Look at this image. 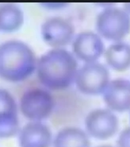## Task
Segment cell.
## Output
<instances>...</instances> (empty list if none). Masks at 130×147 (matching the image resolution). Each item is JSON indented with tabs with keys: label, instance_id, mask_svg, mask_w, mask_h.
<instances>
[{
	"label": "cell",
	"instance_id": "6",
	"mask_svg": "<svg viewBox=\"0 0 130 147\" xmlns=\"http://www.w3.org/2000/svg\"><path fill=\"white\" fill-rule=\"evenodd\" d=\"M43 40L53 49L68 45L74 38L75 28L72 22L61 17H51L41 25Z\"/></svg>",
	"mask_w": 130,
	"mask_h": 147
},
{
	"label": "cell",
	"instance_id": "11",
	"mask_svg": "<svg viewBox=\"0 0 130 147\" xmlns=\"http://www.w3.org/2000/svg\"><path fill=\"white\" fill-rule=\"evenodd\" d=\"M18 139L21 147H49L52 132L41 122L32 121L21 129Z\"/></svg>",
	"mask_w": 130,
	"mask_h": 147
},
{
	"label": "cell",
	"instance_id": "2",
	"mask_svg": "<svg viewBox=\"0 0 130 147\" xmlns=\"http://www.w3.org/2000/svg\"><path fill=\"white\" fill-rule=\"evenodd\" d=\"M33 49L19 40L0 44V77L10 82H21L30 76L37 68Z\"/></svg>",
	"mask_w": 130,
	"mask_h": 147
},
{
	"label": "cell",
	"instance_id": "12",
	"mask_svg": "<svg viewBox=\"0 0 130 147\" xmlns=\"http://www.w3.org/2000/svg\"><path fill=\"white\" fill-rule=\"evenodd\" d=\"M24 13L14 3L0 5V31L10 33L17 30L24 23Z\"/></svg>",
	"mask_w": 130,
	"mask_h": 147
},
{
	"label": "cell",
	"instance_id": "15",
	"mask_svg": "<svg viewBox=\"0 0 130 147\" xmlns=\"http://www.w3.org/2000/svg\"><path fill=\"white\" fill-rule=\"evenodd\" d=\"M117 143L118 147H130V127H127L121 131Z\"/></svg>",
	"mask_w": 130,
	"mask_h": 147
},
{
	"label": "cell",
	"instance_id": "10",
	"mask_svg": "<svg viewBox=\"0 0 130 147\" xmlns=\"http://www.w3.org/2000/svg\"><path fill=\"white\" fill-rule=\"evenodd\" d=\"M103 99L110 109L122 112L130 109V80L123 78L113 80L103 91Z\"/></svg>",
	"mask_w": 130,
	"mask_h": 147
},
{
	"label": "cell",
	"instance_id": "9",
	"mask_svg": "<svg viewBox=\"0 0 130 147\" xmlns=\"http://www.w3.org/2000/svg\"><path fill=\"white\" fill-rule=\"evenodd\" d=\"M17 105L7 90L0 88V138L15 135L19 130Z\"/></svg>",
	"mask_w": 130,
	"mask_h": 147
},
{
	"label": "cell",
	"instance_id": "3",
	"mask_svg": "<svg viewBox=\"0 0 130 147\" xmlns=\"http://www.w3.org/2000/svg\"><path fill=\"white\" fill-rule=\"evenodd\" d=\"M97 31L103 38L121 41L130 31V14L123 9L107 7L96 19Z\"/></svg>",
	"mask_w": 130,
	"mask_h": 147
},
{
	"label": "cell",
	"instance_id": "17",
	"mask_svg": "<svg viewBox=\"0 0 130 147\" xmlns=\"http://www.w3.org/2000/svg\"><path fill=\"white\" fill-rule=\"evenodd\" d=\"M97 147H113L112 146H110V145H103V146H99Z\"/></svg>",
	"mask_w": 130,
	"mask_h": 147
},
{
	"label": "cell",
	"instance_id": "7",
	"mask_svg": "<svg viewBox=\"0 0 130 147\" xmlns=\"http://www.w3.org/2000/svg\"><path fill=\"white\" fill-rule=\"evenodd\" d=\"M85 126L87 133L98 139H107L118 130V119L109 109L93 110L86 115Z\"/></svg>",
	"mask_w": 130,
	"mask_h": 147
},
{
	"label": "cell",
	"instance_id": "5",
	"mask_svg": "<svg viewBox=\"0 0 130 147\" xmlns=\"http://www.w3.org/2000/svg\"><path fill=\"white\" fill-rule=\"evenodd\" d=\"M75 82L82 93L98 95L103 92L110 82V72L100 62H87L78 69Z\"/></svg>",
	"mask_w": 130,
	"mask_h": 147
},
{
	"label": "cell",
	"instance_id": "1",
	"mask_svg": "<svg viewBox=\"0 0 130 147\" xmlns=\"http://www.w3.org/2000/svg\"><path fill=\"white\" fill-rule=\"evenodd\" d=\"M36 69L39 80L46 88L61 90L75 81L78 62L74 54L64 49H52L40 57Z\"/></svg>",
	"mask_w": 130,
	"mask_h": 147
},
{
	"label": "cell",
	"instance_id": "4",
	"mask_svg": "<svg viewBox=\"0 0 130 147\" xmlns=\"http://www.w3.org/2000/svg\"><path fill=\"white\" fill-rule=\"evenodd\" d=\"M54 107L52 96L47 90L34 88L25 92L20 99V110L25 118L40 122L51 115Z\"/></svg>",
	"mask_w": 130,
	"mask_h": 147
},
{
	"label": "cell",
	"instance_id": "16",
	"mask_svg": "<svg viewBox=\"0 0 130 147\" xmlns=\"http://www.w3.org/2000/svg\"><path fill=\"white\" fill-rule=\"evenodd\" d=\"M124 7L125 9L124 10L126 11L127 13H129L130 14V3H126L124 4Z\"/></svg>",
	"mask_w": 130,
	"mask_h": 147
},
{
	"label": "cell",
	"instance_id": "13",
	"mask_svg": "<svg viewBox=\"0 0 130 147\" xmlns=\"http://www.w3.org/2000/svg\"><path fill=\"white\" fill-rule=\"evenodd\" d=\"M106 63L112 69L123 71L130 66V45L117 41L110 45L105 52Z\"/></svg>",
	"mask_w": 130,
	"mask_h": 147
},
{
	"label": "cell",
	"instance_id": "14",
	"mask_svg": "<svg viewBox=\"0 0 130 147\" xmlns=\"http://www.w3.org/2000/svg\"><path fill=\"white\" fill-rule=\"evenodd\" d=\"M54 147H90L88 135L77 127H65L56 134Z\"/></svg>",
	"mask_w": 130,
	"mask_h": 147
},
{
	"label": "cell",
	"instance_id": "8",
	"mask_svg": "<svg viewBox=\"0 0 130 147\" xmlns=\"http://www.w3.org/2000/svg\"><path fill=\"white\" fill-rule=\"evenodd\" d=\"M104 48V43L100 35L93 31L79 33L72 43L74 56L85 63L96 61L103 54Z\"/></svg>",
	"mask_w": 130,
	"mask_h": 147
}]
</instances>
